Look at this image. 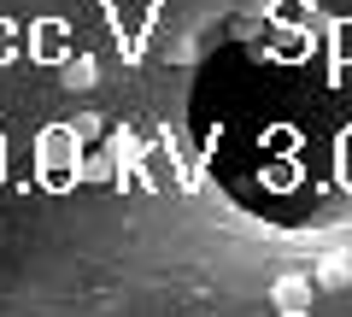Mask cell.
<instances>
[{
	"instance_id": "7",
	"label": "cell",
	"mask_w": 352,
	"mask_h": 317,
	"mask_svg": "<svg viewBox=\"0 0 352 317\" xmlns=\"http://www.w3.org/2000/svg\"><path fill=\"white\" fill-rule=\"evenodd\" d=\"M71 129H76V135H82V141H106V124H100V118H94V112L71 118Z\"/></svg>"
},
{
	"instance_id": "1",
	"label": "cell",
	"mask_w": 352,
	"mask_h": 317,
	"mask_svg": "<svg viewBox=\"0 0 352 317\" xmlns=\"http://www.w3.org/2000/svg\"><path fill=\"white\" fill-rule=\"evenodd\" d=\"M76 147H82V135H76L71 124L65 129H41V141H36V159H41V182H53V188H65V182L76 177Z\"/></svg>"
},
{
	"instance_id": "5",
	"label": "cell",
	"mask_w": 352,
	"mask_h": 317,
	"mask_svg": "<svg viewBox=\"0 0 352 317\" xmlns=\"http://www.w3.org/2000/svg\"><path fill=\"white\" fill-rule=\"evenodd\" d=\"M118 171H124V165H118V159H112V153H88V159H82V165H76V177H82V182H112L118 177Z\"/></svg>"
},
{
	"instance_id": "2",
	"label": "cell",
	"mask_w": 352,
	"mask_h": 317,
	"mask_svg": "<svg viewBox=\"0 0 352 317\" xmlns=\"http://www.w3.org/2000/svg\"><path fill=\"white\" fill-rule=\"evenodd\" d=\"M270 305H276L282 317H305L311 311V282L305 276H282L276 288H270Z\"/></svg>"
},
{
	"instance_id": "8",
	"label": "cell",
	"mask_w": 352,
	"mask_h": 317,
	"mask_svg": "<svg viewBox=\"0 0 352 317\" xmlns=\"http://www.w3.org/2000/svg\"><path fill=\"white\" fill-rule=\"evenodd\" d=\"M12 53H18V24L0 18V59H12Z\"/></svg>"
},
{
	"instance_id": "3",
	"label": "cell",
	"mask_w": 352,
	"mask_h": 317,
	"mask_svg": "<svg viewBox=\"0 0 352 317\" xmlns=\"http://www.w3.org/2000/svg\"><path fill=\"white\" fill-rule=\"evenodd\" d=\"M106 153L118 165H141V135L135 129H106Z\"/></svg>"
},
{
	"instance_id": "11",
	"label": "cell",
	"mask_w": 352,
	"mask_h": 317,
	"mask_svg": "<svg viewBox=\"0 0 352 317\" xmlns=\"http://www.w3.org/2000/svg\"><path fill=\"white\" fill-rule=\"evenodd\" d=\"M340 65H352V24H340Z\"/></svg>"
},
{
	"instance_id": "10",
	"label": "cell",
	"mask_w": 352,
	"mask_h": 317,
	"mask_svg": "<svg viewBox=\"0 0 352 317\" xmlns=\"http://www.w3.org/2000/svg\"><path fill=\"white\" fill-rule=\"evenodd\" d=\"M235 36H241V41H258V36H264V18H241Z\"/></svg>"
},
{
	"instance_id": "4",
	"label": "cell",
	"mask_w": 352,
	"mask_h": 317,
	"mask_svg": "<svg viewBox=\"0 0 352 317\" xmlns=\"http://www.w3.org/2000/svg\"><path fill=\"white\" fill-rule=\"evenodd\" d=\"M317 282H323V288H346L352 282V259L346 253H323L317 259Z\"/></svg>"
},
{
	"instance_id": "6",
	"label": "cell",
	"mask_w": 352,
	"mask_h": 317,
	"mask_svg": "<svg viewBox=\"0 0 352 317\" xmlns=\"http://www.w3.org/2000/svg\"><path fill=\"white\" fill-rule=\"evenodd\" d=\"M94 76H100V65L88 59V53H76V59L65 65V89H94Z\"/></svg>"
},
{
	"instance_id": "9",
	"label": "cell",
	"mask_w": 352,
	"mask_h": 317,
	"mask_svg": "<svg viewBox=\"0 0 352 317\" xmlns=\"http://www.w3.org/2000/svg\"><path fill=\"white\" fill-rule=\"evenodd\" d=\"M340 182H346V188H352V129H346V135H340Z\"/></svg>"
}]
</instances>
